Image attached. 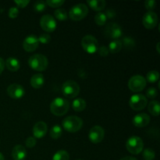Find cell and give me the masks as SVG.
<instances>
[{
	"label": "cell",
	"instance_id": "obj_33",
	"mask_svg": "<svg viewBox=\"0 0 160 160\" xmlns=\"http://www.w3.org/2000/svg\"><path fill=\"white\" fill-rule=\"evenodd\" d=\"M65 2L64 0H47L45 2L46 5H48V6L52 8H58L59 6H62L63 3Z\"/></svg>",
	"mask_w": 160,
	"mask_h": 160
},
{
	"label": "cell",
	"instance_id": "obj_22",
	"mask_svg": "<svg viewBox=\"0 0 160 160\" xmlns=\"http://www.w3.org/2000/svg\"><path fill=\"white\" fill-rule=\"evenodd\" d=\"M86 106L87 104H86L85 100L81 98H76L72 102V108L76 112H82L83 110L85 109Z\"/></svg>",
	"mask_w": 160,
	"mask_h": 160
},
{
	"label": "cell",
	"instance_id": "obj_43",
	"mask_svg": "<svg viewBox=\"0 0 160 160\" xmlns=\"http://www.w3.org/2000/svg\"><path fill=\"white\" fill-rule=\"evenodd\" d=\"M120 160H138V159H135L134 157H131V156H125V157L122 158Z\"/></svg>",
	"mask_w": 160,
	"mask_h": 160
},
{
	"label": "cell",
	"instance_id": "obj_40",
	"mask_svg": "<svg viewBox=\"0 0 160 160\" xmlns=\"http://www.w3.org/2000/svg\"><path fill=\"white\" fill-rule=\"evenodd\" d=\"M15 4L20 8H25L30 3L29 0H15Z\"/></svg>",
	"mask_w": 160,
	"mask_h": 160
},
{
	"label": "cell",
	"instance_id": "obj_9",
	"mask_svg": "<svg viewBox=\"0 0 160 160\" xmlns=\"http://www.w3.org/2000/svg\"><path fill=\"white\" fill-rule=\"evenodd\" d=\"M148 104L147 98L142 94H135L132 95L129 100V106L133 110L140 111L145 109Z\"/></svg>",
	"mask_w": 160,
	"mask_h": 160
},
{
	"label": "cell",
	"instance_id": "obj_4",
	"mask_svg": "<svg viewBox=\"0 0 160 160\" xmlns=\"http://www.w3.org/2000/svg\"><path fill=\"white\" fill-rule=\"evenodd\" d=\"M127 150L133 155H138L143 151L144 142L138 136H131L126 142Z\"/></svg>",
	"mask_w": 160,
	"mask_h": 160
},
{
	"label": "cell",
	"instance_id": "obj_39",
	"mask_svg": "<svg viewBox=\"0 0 160 160\" xmlns=\"http://www.w3.org/2000/svg\"><path fill=\"white\" fill-rule=\"evenodd\" d=\"M36 142H37L36 139L34 137H28L25 142V144L28 148H33L36 145Z\"/></svg>",
	"mask_w": 160,
	"mask_h": 160
},
{
	"label": "cell",
	"instance_id": "obj_34",
	"mask_svg": "<svg viewBox=\"0 0 160 160\" xmlns=\"http://www.w3.org/2000/svg\"><path fill=\"white\" fill-rule=\"evenodd\" d=\"M146 95L148 98H151V99H154V98H156L158 95L157 89L154 87L148 88V90L146 91Z\"/></svg>",
	"mask_w": 160,
	"mask_h": 160
},
{
	"label": "cell",
	"instance_id": "obj_10",
	"mask_svg": "<svg viewBox=\"0 0 160 160\" xmlns=\"http://www.w3.org/2000/svg\"><path fill=\"white\" fill-rule=\"evenodd\" d=\"M104 33L106 37L112 40H119L123 34L121 27L117 23H110L106 25Z\"/></svg>",
	"mask_w": 160,
	"mask_h": 160
},
{
	"label": "cell",
	"instance_id": "obj_30",
	"mask_svg": "<svg viewBox=\"0 0 160 160\" xmlns=\"http://www.w3.org/2000/svg\"><path fill=\"white\" fill-rule=\"evenodd\" d=\"M55 17H56L57 20H60V21H64L67 19L68 15H67V12L65 9H57L54 12Z\"/></svg>",
	"mask_w": 160,
	"mask_h": 160
},
{
	"label": "cell",
	"instance_id": "obj_2",
	"mask_svg": "<svg viewBox=\"0 0 160 160\" xmlns=\"http://www.w3.org/2000/svg\"><path fill=\"white\" fill-rule=\"evenodd\" d=\"M28 65L32 70L36 71H45L48 65V59L42 54H35L31 56L28 59Z\"/></svg>",
	"mask_w": 160,
	"mask_h": 160
},
{
	"label": "cell",
	"instance_id": "obj_5",
	"mask_svg": "<svg viewBox=\"0 0 160 160\" xmlns=\"http://www.w3.org/2000/svg\"><path fill=\"white\" fill-rule=\"evenodd\" d=\"M88 13V8L85 4L79 3L74 5L69 12V17L72 20L79 21L87 17Z\"/></svg>",
	"mask_w": 160,
	"mask_h": 160
},
{
	"label": "cell",
	"instance_id": "obj_1",
	"mask_svg": "<svg viewBox=\"0 0 160 160\" xmlns=\"http://www.w3.org/2000/svg\"><path fill=\"white\" fill-rule=\"evenodd\" d=\"M70 109V102L63 98H56L50 104V111L57 117H61L67 113Z\"/></svg>",
	"mask_w": 160,
	"mask_h": 160
},
{
	"label": "cell",
	"instance_id": "obj_7",
	"mask_svg": "<svg viewBox=\"0 0 160 160\" xmlns=\"http://www.w3.org/2000/svg\"><path fill=\"white\" fill-rule=\"evenodd\" d=\"M147 81L144 77L142 75H134L130 78L128 81V86L131 91L133 92H140L145 89L146 87Z\"/></svg>",
	"mask_w": 160,
	"mask_h": 160
},
{
	"label": "cell",
	"instance_id": "obj_19",
	"mask_svg": "<svg viewBox=\"0 0 160 160\" xmlns=\"http://www.w3.org/2000/svg\"><path fill=\"white\" fill-rule=\"evenodd\" d=\"M5 66L6 68L12 72H16L20 68V61L14 57H9L5 62Z\"/></svg>",
	"mask_w": 160,
	"mask_h": 160
},
{
	"label": "cell",
	"instance_id": "obj_29",
	"mask_svg": "<svg viewBox=\"0 0 160 160\" xmlns=\"http://www.w3.org/2000/svg\"><path fill=\"white\" fill-rule=\"evenodd\" d=\"M107 20V17H106L105 12H99L95 15V23L98 26H104Z\"/></svg>",
	"mask_w": 160,
	"mask_h": 160
},
{
	"label": "cell",
	"instance_id": "obj_16",
	"mask_svg": "<svg viewBox=\"0 0 160 160\" xmlns=\"http://www.w3.org/2000/svg\"><path fill=\"white\" fill-rule=\"evenodd\" d=\"M48 131V126L43 121H39L34 125L33 128V135L34 138L41 139L44 138Z\"/></svg>",
	"mask_w": 160,
	"mask_h": 160
},
{
	"label": "cell",
	"instance_id": "obj_21",
	"mask_svg": "<svg viewBox=\"0 0 160 160\" xmlns=\"http://www.w3.org/2000/svg\"><path fill=\"white\" fill-rule=\"evenodd\" d=\"M87 3L95 11H102L106 6V2L104 0H89Z\"/></svg>",
	"mask_w": 160,
	"mask_h": 160
},
{
	"label": "cell",
	"instance_id": "obj_46",
	"mask_svg": "<svg viewBox=\"0 0 160 160\" xmlns=\"http://www.w3.org/2000/svg\"><path fill=\"white\" fill-rule=\"evenodd\" d=\"M78 160H81V159H78Z\"/></svg>",
	"mask_w": 160,
	"mask_h": 160
},
{
	"label": "cell",
	"instance_id": "obj_24",
	"mask_svg": "<svg viewBox=\"0 0 160 160\" xmlns=\"http://www.w3.org/2000/svg\"><path fill=\"white\" fill-rule=\"evenodd\" d=\"M123 48V45H122L121 41L120 40H112V42L109 43V47H108V49L109 52L112 53H118L120 52V50Z\"/></svg>",
	"mask_w": 160,
	"mask_h": 160
},
{
	"label": "cell",
	"instance_id": "obj_6",
	"mask_svg": "<svg viewBox=\"0 0 160 160\" xmlns=\"http://www.w3.org/2000/svg\"><path fill=\"white\" fill-rule=\"evenodd\" d=\"M62 92L65 97L73 98L78 95L80 92V86L76 81L69 80L63 83L62 86Z\"/></svg>",
	"mask_w": 160,
	"mask_h": 160
},
{
	"label": "cell",
	"instance_id": "obj_42",
	"mask_svg": "<svg viewBox=\"0 0 160 160\" xmlns=\"http://www.w3.org/2000/svg\"><path fill=\"white\" fill-rule=\"evenodd\" d=\"M5 68V61L2 57H0V74L2 73Z\"/></svg>",
	"mask_w": 160,
	"mask_h": 160
},
{
	"label": "cell",
	"instance_id": "obj_15",
	"mask_svg": "<svg viewBox=\"0 0 160 160\" xmlns=\"http://www.w3.org/2000/svg\"><path fill=\"white\" fill-rule=\"evenodd\" d=\"M7 94L13 99H20L24 95L25 90L23 87L18 84H12L8 86Z\"/></svg>",
	"mask_w": 160,
	"mask_h": 160
},
{
	"label": "cell",
	"instance_id": "obj_41",
	"mask_svg": "<svg viewBox=\"0 0 160 160\" xmlns=\"http://www.w3.org/2000/svg\"><path fill=\"white\" fill-rule=\"evenodd\" d=\"M105 14H106L107 19L108 18L112 19V18H114V17H116V12L113 10V9H108V10L106 11V12H105Z\"/></svg>",
	"mask_w": 160,
	"mask_h": 160
},
{
	"label": "cell",
	"instance_id": "obj_3",
	"mask_svg": "<svg viewBox=\"0 0 160 160\" xmlns=\"http://www.w3.org/2000/svg\"><path fill=\"white\" fill-rule=\"evenodd\" d=\"M62 127L64 130L70 133L79 131L83 126V120L81 117L77 116H70L62 120Z\"/></svg>",
	"mask_w": 160,
	"mask_h": 160
},
{
	"label": "cell",
	"instance_id": "obj_31",
	"mask_svg": "<svg viewBox=\"0 0 160 160\" xmlns=\"http://www.w3.org/2000/svg\"><path fill=\"white\" fill-rule=\"evenodd\" d=\"M143 157L145 160H154L156 158V152L152 148H145L143 150Z\"/></svg>",
	"mask_w": 160,
	"mask_h": 160
},
{
	"label": "cell",
	"instance_id": "obj_26",
	"mask_svg": "<svg viewBox=\"0 0 160 160\" xmlns=\"http://www.w3.org/2000/svg\"><path fill=\"white\" fill-rule=\"evenodd\" d=\"M62 134V128L58 124L54 125L50 131V136L52 139H58L61 137Z\"/></svg>",
	"mask_w": 160,
	"mask_h": 160
},
{
	"label": "cell",
	"instance_id": "obj_14",
	"mask_svg": "<svg viewBox=\"0 0 160 160\" xmlns=\"http://www.w3.org/2000/svg\"><path fill=\"white\" fill-rule=\"evenodd\" d=\"M39 42L35 35H28L23 42V48L28 52H32L38 48Z\"/></svg>",
	"mask_w": 160,
	"mask_h": 160
},
{
	"label": "cell",
	"instance_id": "obj_45",
	"mask_svg": "<svg viewBox=\"0 0 160 160\" xmlns=\"http://www.w3.org/2000/svg\"><path fill=\"white\" fill-rule=\"evenodd\" d=\"M0 160H5L4 156H3V155L1 152H0Z\"/></svg>",
	"mask_w": 160,
	"mask_h": 160
},
{
	"label": "cell",
	"instance_id": "obj_11",
	"mask_svg": "<svg viewBox=\"0 0 160 160\" xmlns=\"http://www.w3.org/2000/svg\"><path fill=\"white\" fill-rule=\"evenodd\" d=\"M40 26L42 30L48 33L53 32L56 28V21L52 16L45 14L40 20Z\"/></svg>",
	"mask_w": 160,
	"mask_h": 160
},
{
	"label": "cell",
	"instance_id": "obj_13",
	"mask_svg": "<svg viewBox=\"0 0 160 160\" xmlns=\"http://www.w3.org/2000/svg\"><path fill=\"white\" fill-rule=\"evenodd\" d=\"M142 23L147 29H153L158 24V16L153 11H148L142 18Z\"/></svg>",
	"mask_w": 160,
	"mask_h": 160
},
{
	"label": "cell",
	"instance_id": "obj_20",
	"mask_svg": "<svg viewBox=\"0 0 160 160\" xmlns=\"http://www.w3.org/2000/svg\"><path fill=\"white\" fill-rule=\"evenodd\" d=\"M45 78L42 73H36L31 78V84L34 88L39 89L44 85Z\"/></svg>",
	"mask_w": 160,
	"mask_h": 160
},
{
	"label": "cell",
	"instance_id": "obj_35",
	"mask_svg": "<svg viewBox=\"0 0 160 160\" xmlns=\"http://www.w3.org/2000/svg\"><path fill=\"white\" fill-rule=\"evenodd\" d=\"M38 39L39 43H42L45 45V44L49 43L50 41H51V36L48 34V33H45V34H42L38 38Z\"/></svg>",
	"mask_w": 160,
	"mask_h": 160
},
{
	"label": "cell",
	"instance_id": "obj_38",
	"mask_svg": "<svg viewBox=\"0 0 160 160\" xmlns=\"http://www.w3.org/2000/svg\"><path fill=\"white\" fill-rule=\"evenodd\" d=\"M97 52H98V54H99L101 56H102V57H106V56H107L109 52V49H108L107 47L106 46L98 47Z\"/></svg>",
	"mask_w": 160,
	"mask_h": 160
},
{
	"label": "cell",
	"instance_id": "obj_23",
	"mask_svg": "<svg viewBox=\"0 0 160 160\" xmlns=\"http://www.w3.org/2000/svg\"><path fill=\"white\" fill-rule=\"evenodd\" d=\"M148 110L154 117H158L160 112L159 102L156 100H152L148 105Z\"/></svg>",
	"mask_w": 160,
	"mask_h": 160
},
{
	"label": "cell",
	"instance_id": "obj_17",
	"mask_svg": "<svg viewBox=\"0 0 160 160\" xmlns=\"http://www.w3.org/2000/svg\"><path fill=\"white\" fill-rule=\"evenodd\" d=\"M149 122L150 117L145 112H141V113L135 115L132 120L134 126L137 127V128H145V127L148 126Z\"/></svg>",
	"mask_w": 160,
	"mask_h": 160
},
{
	"label": "cell",
	"instance_id": "obj_12",
	"mask_svg": "<svg viewBox=\"0 0 160 160\" xmlns=\"http://www.w3.org/2000/svg\"><path fill=\"white\" fill-rule=\"evenodd\" d=\"M105 137V131L101 126H94L91 128L88 134L89 140L93 144H98L102 142Z\"/></svg>",
	"mask_w": 160,
	"mask_h": 160
},
{
	"label": "cell",
	"instance_id": "obj_44",
	"mask_svg": "<svg viewBox=\"0 0 160 160\" xmlns=\"http://www.w3.org/2000/svg\"><path fill=\"white\" fill-rule=\"evenodd\" d=\"M159 42H158L157 45H156V50H157L158 53H159Z\"/></svg>",
	"mask_w": 160,
	"mask_h": 160
},
{
	"label": "cell",
	"instance_id": "obj_37",
	"mask_svg": "<svg viewBox=\"0 0 160 160\" xmlns=\"http://www.w3.org/2000/svg\"><path fill=\"white\" fill-rule=\"evenodd\" d=\"M19 14V9L17 7H11L9 9V12H8V16L10 17L11 19H15L17 17Z\"/></svg>",
	"mask_w": 160,
	"mask_h": 160
},
{
	"label": "cell",
	"instance_id": "obj_32",
	"mask_svg": "<svg viewBox=\"0 0 160 160\" xmlns=\"http://www.w3.org/2000/svg\"><path fill=\"white\" fill-rule=\"evenodd\" d=\"M46 3L45 2L42 1V0H39V1H37L34 2V10L36 12L39 13V12H43L44 10L46 8Z\"/></svg>",
	"mask_w": 160,
	"mask_h": 160
},
{
	"label": "cell",
	"instance_id": "obj_27",
	"mask_svg": "<svg viewBox=\"0 0 160 160\" xmlns=\"http://www.w3.org/2000/svg\"><path fill=\"white\" fill-rule=\"evenodd\" d=\"M52 160H70V155L65 150H59L54 154Z\"/></svg>",
	"mask_w": 160,
	"mask_h": 160
},
{
	"label": "cell",
	"instance_id": "obj_28",
	"mask_svg": "<svg viewBox=\"0 0 160 160\" xmlns=\"http://www.w3.org/2000/svg\"><path fill=\"white\" fill-rule=\"evenodd\" d=\"M159 73L156 70H151V71L148 72L146 74V81L149 83H155L159 80Z\"/></svg>",
	"mask_w": 160,
	"mask_h": 160
},
{
	"label": "cell",
	"instance_id": "obj_36",
	"mask_svg": "<svg viewBox=\"0 0 160 160\" xmlns=\"http://www.w3.org/2000/svg\"><path fill=\"white\" fill-rule=\"evenodd\" d=\"M156 2L155 0H147L145 2V6L148 11H152L156 8Z\"/></svg>",
	"mask_w": 160,
	"mask_h": 160
},
{
	"label": "cell",
	"instance_id": "obj_25",
	"mask_svg": "<svg viewBox=\"0 0 160 160\" xmlns=\"http://www.w3.org/2000/svg\"><path fill=\"white\" fill-rule=\"evenodd\" d=\"M122 45L126 49L131 50L135 47V41L131 37H124L121 41Z\"/></svg>",
	"mask_w": 160,
	"mask_h": 160
},
{
	"label": "cell",
	"instance_id": "obj_8",
	"mask_svg": "<svg viewBox=\"0 0 160 160\" xmlns=\"http://www.w3.org/2000/svg\"><path fill=\"white\" fill-rule=\"evenodd\" d=\"M81 45L82 48L86 52L89 54H93L96 52L98 48V40L94 36L88 34L83 37L81 40Z\"/></svg>",
	"mask_w": 160,
	"mask_h": 160
},
{
	"label": "cell",
	"instance_id": "obj_18",
	"mask_svg": "<svg viewBox=\"0 0 160 160\" xmlns=\"http://www.w3.org/2000/svg\"><path fill=\"white\" fill-rule=\"evenodd\" d=\"M12 157L14 160H24L27 157V150L24 146L17 145L12 148Z\"/></svg>",
	"mask_w": 160,
	"mask_h": 160
}]
</instances>
